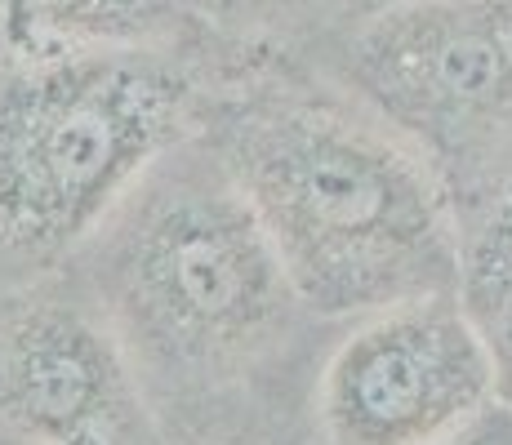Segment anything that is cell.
Returning <instances> with one entry per match:
<instances>
[{
  "label": "cell",
  "mask_w": 512,
  "mask_h": 445,
  "mask_svg": "<svg viewBox=\"0 0 512 445\" xmlns=\"http://www.w3.org/2000/svg\"><path fill=\"white\" fill-rule=\"evenodd\" d=\"M392 5H406V0H348V18H366V14H379V9H392Z\"/></svg>",
  "instance_id": "cell-11"
},
{
  "label": "cell",
  "mask_w": 512,
  "mask_h": 445,
  "mask_svg": "<svg viewBox=\"0 0 512 445\" xmlns=\"http://www.w3.org/2000/svg\"><path fill=\"white\" fill-rule=\"evenodd\" d=\"M0 445H165L76 276L0 290Z\"/></svg>",
  "instance_id": "cell-6"
},
{
  "label": "cell",
  "mask_w": 512,
  "mask_h": 445,
  "mask_svg": "<svg viewBox=\"0 0 512 445\" xmlns=\"http://www.w3.org/2000/svg\"><path fill=\"white\" fill-rule=\"evenodd\" d=\"M464 276L459 299L495 348L504 379L512 374V165L459 205Z\"/></svg>",
  "instance_id": "cell-8"
},
{
  "label": "cell",
  "mask_w": 512,
  "mask_h": 445,
  "mask_svg": "<svg viewBox=\"0 0 512 445\" xmlns=\"http://www.w3.org/2000/svg\"><path fill=\"white\" fill-rule=\"evenodd\" d=\"M214 54L201 0H0V63Z\"/></svg>",
  "instance_id": "cell-7"
},
{
  "label": "cell",
  "mask_w": 512,
  "mask_h": 445,
  "mask_svg": "<svg viewBox=\"0 0 512 445\" xmlns=\"http://www.w3.org/2000/svg\"><path fill=\"white\" fill-rule=\"evenodd\" d=\"M214 54L0 63V290L58 276L201 130Z\"/></svg>",
  "instance_id": "cell-3"
},
{
  "label": "cell",
  "mask_w": 512,
  "mask_h": 445,
  "mask_svg": "<svg viewBox=\"0 0 512 445\" xmlns=\"http://www.w3.org/2000/svg\"><path fill=\"white\" fill-rule=\"evenodd\" d=\"M196 134L326 325L459 294L464 232L446 178L317 63H214Z\"/></svg>",
  "instance_id": "cell-2"
},
{
  "label": "cell",
  "mask_w": 512,
  "mask_h": 445,
  "mask_svg": "<svg viewBox=\"0 0 512 445\" xmlns=\"http://www.w3.org/2000/svg\"><path fill=\"white\" fill-rule=\"evenodd\" d=\"M214 63L308 58L348 23V0H201Z\"/></svg>",
  "instance_id": "cell-9"
},
{
  "label": "cell",
  "mask_w": 512,
  "mask_h": 445,
  "mask_svg": "<svg viewBox=\"0 0 512 445\" xmlns=\"http://www.w3.org/2000/svg\"><path fill=\"white\" fill-rule=\"evenodd\" d=\"M446 445H512V401H499Z\"/></svg>",
  "instance_id": "cell-10"
},
{
  "label": "cell",
  "mask_w": 512,
  "mask_h": 445,
  "mask_svg": "<svg viewBox=\"0 0 512 445\" xmlns=\"http://www.w3.org/2000/svg\"><path fill=\"white\" fill-rule=\"evenodd\" d=\"M165 445H308L330 334L201 134L72 259Z\"/></svg>",
  "instance_id": "cell-1"
},
{
  "label": "cell",
  "mask_w": 512,
  "mask_h": 445,
  "mask_svg": "<svg viewBox=\"0 0 512 445\" xmlns=\"http://www.w3.org/2000/svg\"><path fill=\"white\" fill-rule=\"evenodd\" d=\"M308 63L397 125L455 205L512 165V0H406L348 18Z\"/></svg>",
  "instance_id": "cell-4"
},
{
  "label": "cell",
  "mask_w": 512,
  "mask_h": 445,
  "mask_svg": "<svg viewBox=\"0 0 512 445\" xmlns=\"http://www.w3.org/2000/svg\"><path fill=\"white\" fill-rule=\"evenodd\" d=\"M504 401V365L459 294L339 325L312 374L308 445H446Z\"/></svg>",
  "instance_id": "cell-5"
}]
</instances>
